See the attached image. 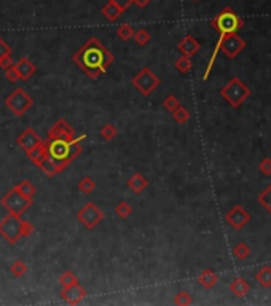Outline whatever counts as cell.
<instances>
[{
    "label": "cell",
    "mask_w": 271,
    "mask_h": 306,
    "mask_svg": "<svg viewBox=\"0 0 271 306\" xmlns=\"http://www.w3.org/2000/svg\"><path fill=\"white\" fill-rule=\"evenodd\" d=\"M114 61V55L96 37H89L85 45L74 55V63L93 80L105 74Z\"/></svg>",
    "instance_id": "obj_1"
},
{
    "label": "cell",
    "mask_w": 271,
    "mask_h": 306,
    "mask_svg": "<svg viewBox=\"0 0 271 306\" xmlns=\"http://www.w3.org/2000/svg\"><path fill=\"white\" fill-rule=\"evenodd\" d=\"M86 136H80L75 140L69 142V140H63V139H48L46 144V150L48 155L51 157L53 160H56L59 165H61L63 171L72 163L80 153L83 151L82 145H80V140H83Z\"/></svg>",
    "instance_id": "obj_2"
},
{
    "label": "cell",
    "mask_w": 271,
    "mask_h": 306,
    "mask_svg": "<svg viewBox=\"0 0 271 306\" xmlns=\"http://www.w3.org/2000/svg\"><path fill=\"white\" fill-rule=\"evenodd\" d=\"M220 96H222L233 109H239L244 104V100L250 96V88L241 81V78L233 77L228 83L220 89Z\"/></svg>",
    "instance_id": "obj_3"
},
{
    "label": "cell",
    "mask_w": 271,
    "mask_h": 306,
    "mask_svg": "<svg viewBox=\"0 0 271 306\" xmlns=\"http://www.w3.org/2000/svg\"><path fill=\"white\" fill-rule=\"evenodd\" d=\"M212 27L215 29V32L219 34H232V32H238L239 29L244 27V21L235 10H232L230 7H225L222 12H220L212 21H210Z\"/></svg>",
    "instance_id": "obj_4"
},
{
    "label": "cell",
    "mask_w": 271,
    "mask_h": 306,
    "mask_svg": "<svg viewBox=\"0 0 271 306\" xmlns=\"http://www.w3.org/2000/svg\"><path fill=\"white\" fill-rule=\"evenodd\" d=\"M32 202L34 199L24 196L16 187L8 190V193H5L2 199H0V204H2L10 214H16V216H23V214L32 206Z\"/></svg>",
    "instance_id": "obj_5"
},
{
    "label": "cell",
    "mask_w": 271,
    "mask_h": 306,
    "mask_svg": "<svg viewBox=\"0 0 271 306\" xmlns=\"http://www.w3.org/2000/svg\"><path fill=\"white\" fill-rule=\"evenodd\" d=\"M0 236L7 239L10 244H18L23 238V219L16 214H10L0 220Z\"/></svg>",
    "instance_id": "obj_6"
},
{
    "label": "cell",
    "mask_w": 271,
    "mask_h": 306,
    "mask_svg": "<svg viewBox=\"0 0 271 306\" xmlns=\"http://www.w3.org/2000/svg\"><path fill=\"white\" fill-rule=\"evenodd\" d=\"M133 86L139 91L142 96H150L153 91L161 83V78H159L155 72H152L150 67H144L139 74L133 77Z\"/></svg>",
    "instance_id": "obj_7"
},
{
    "label": "cell",
    "mask_w": 271,
    "mask_h": 306,
    "mask_svg": "<svg viewBox=\"0 0 271 306\" xmlns=\"http://www.w3.org/2000/svg\"><path fill=\"white\" fill-rule=\"evenodd\" d=\"M34 99L26 93V89L23 88H16L12 94H10L5 99V106L7 109H10L16 117H23L26 112L32 107Z\"/></svg>",
    "instance_id": "obj_8"
},
{
    "label": "cell",
    "mask_w": 271,
    "mask_h": 306,
    "mask_svg": "<svg viewBox=\"0 0 271 306\" xmlns=\"http://www.w3.org/2000/svg\"><path fill=\"white\" fill-rule=\"evenodd\" d=\"M77 219L86 230H93L104 219V212L99 209L94 202H86L85 206L77 212Z\"/></svg>",
    "instance_id": "obj_9"
},
{
    "label": "cell",
    "mask_w": 271,
    "mask_h": 306,
    "mask_svg": "<svg viewBox=\"0 0 271 306\" xmlns=\"http://www.w3.org/2000/svg\"><path fill=\"white\" fill-rule=\"evenodd\" d=\"M225 219H227V223L232 228H235L236 231H239V230H243L247 223L250 222V214L243 208V206H235L232 211H230L227 216H225Z\"/></svg>",
    "instance_id": "obj_10"
},
{
    "label": "cell",
    "mask_w": 271,
    "mask_h": 306,
    "mask_svg": "<svg viewBox=\"0 0 271 306\" xmlns=\"http://www.w3.org/2000/svg\"><path fill=\"white\" fill-rule=\"evenodd\" d=\"M16 144L26 151V155H29L31 151H34L35 148H38L40 145H42L43 140L40 139V136L32 128H27L24 132H21V136L16 139Z\"/></svg>",
    "instance_id": "obj_11"
},
{
    "label": "cell",
    "mask_w": 271,
    "mask_h": 306,
    "mask_svg": "<svg viewBox=\"0 0 271 306\" xmlns=\"http://www.w3.org/2000/svg\"><path fill=\"white\" fill-rule=\"evenodd\" d=\"M48 139H63V140H69L72 142L75 140V129L70 126L66 120H58L55 126L49 129L48 132Z\"/></svg>",
    "instance_id": "obj_12"
},
{
    "label": "cell",
    "mask_w": 271,
    "mask_h": 306,
    "mask_svg": "<svg viewBox=\"0 0 271 306\" xmlns=\"http://www.w3.org/2000/svg\"><path fill=\"white\" fill-rule=\"evenodd\" d=\"M59 295H61V298L69 303V304H78L82 300L86 298V290L80 285L78 282L74 284V285H69V287H63V290L59 292Z\"/></svg>",
    "instance_id": "obj_13"
},
{
    "label": "cell",
    "mask_w": 271,
    "mask_h": 306,
    "mask_svg": "<svg viewBox=\"0 0 271 306\" xmlns=\"http://www.w3.org/2000/svg\"><path fill=\"white\" fill-rule=\"evenodd\" d=\"M177 48H179V51H180V53H182L184 56L192 58V56H195V55L198 53L199 49H201V45H199V42H198V40H196L193 35H185V37L179 42Z\"/></svg>",
    "instance_id": "obj_14"
},
{
    "label": "cell",
    "mask_w": 271,
    "mask_h": 306,
    "mask_svg": "<svg viewBox=\"0 0 271 306\" xmlns=\"http://www.w3.org/2000/svg\"><path fill=\"white\" fill-rule=\"evenodd\" d=\"M126 185H128L129 190L134 193V195H140V193L148 188V180H147L145 176L140 174V172H134V174L128 179Z\"/></svg>",
    "instance_id": "obj_15"
},
{
    "label": "cell",
    "mask_w": 271,
    "mask_h": 306,
    "mask_svg": "<svg viewBox=\"0 0 271 306\" xmlns=\"http://www.w3.org/2000/svg\"><path fill=\"white\" fill-rule=\"evenodd\" d=\"M15 67H16V70L19 72V75H21V80H29L35 74V70H37L35 64L29 58H21L15 64Z\"/></svg>",
    "instance_id": "obj_16"
},
{
    "label": "cell",
    "mask_w": 271,
    "mask_h": 306,
    "mask_svg": "<svg viewBox=\"0 0 271 306\" xmlns=\"http://www.w3.org/2000/svg\"><path fill=\"white\" fill-rule=\"evenodd\" d=\"M230 290H232V293L235 295V297L243 298V297H246V295L249 293L250 284L244 278H235L232 281V284H230Z\"/></svg>",
    "instance_id": "obj_17"
},
{
    "label": "cell",
    "mask_w": 271,
    "mask_h": 306,
    "mask_svg": "<svg viewBox=\"0 0 271 306\" xmlns=\"http://www.w3.org/2000/svg\"><path fill=\"white\" fill-rule=\"evenodd\" d=\"M123 12L125 10L120 7L118 4H115V2H112V0H109V2L102 7V10H101V13L109 19L110 23H114V21H117V19L123 15Z\"/></svg>",
    "instance_id": "obj_18"
},
{
    "label": "cell",
    "mask_w": 271,
    "mask_h": 306,
    "mask_svg": "<svg viewBox=\"0 0 271 306\" xmlns=\"http://www.w3.org/2000/svg\"><path fill=\"white\" fill-rule=\"evenodd\" d=\"M198 282H199V285H201L203 289H212L214 285L219 282V276H217V273L214 270L207 268V270H203L201 273H199Z\"/></svg>",
    "instance_id": "obj_19"
},
{
    "label": "cell",
    "mask_w": 271,
    "mask_h": 306,
    "mask_svg": "<svg viewBox=\"0 0 271 306\" xmlns=\"http://www.w3.org/2000/svg\"><path fill=\"white\" fill-rule=\"evenodd\" d=\"M255 281L265 289L271 287V267L269 265H265V267H262L255 273Z\"/></svg>",
    "instance_id": "obj_20"
},
{
    "label": "cell",
    "mask_w": 271,
    "mask_h": 306,
    "mask_svg": "<svg viewBox=\"0 0 271 306\" xmlns=\"http://www.w3.org/2000/svg\"><path fill=\"white\" fill-rule=\"evenodd\" d=\"M94 188H96V182H94L91 177L85 176L83 179H80V182H78V190L82 191L83 195H91V193L94 191Z\"/></svg>",
    "instance_id": "obj_21"
},
{
    "label": "cell",
    "mask_w": 271,
    "mask_h": 306,
    "mask_svg": "<svg viewBox=\"0 0 271 306\" xmlns=\"http://www.w3.org/2000/svg\"><path fill=\"white\" fill-rule=\"evenodd\" d=\"M258 202H260V206H263V209L271 216V183L258 195Z\"/></svg>",
    "instance_id": "obj_22"
},
{
    "label": "cell",
    "mask_w": 271,
    "mask_h": 306,
    "mask_svg": "<svg viewBox=\"0 0 271 306\" xmlns=\"http://www.w3.org/2000/svg\"><path fill=\"white\" fill-rule=\"evenodd\" d=\"M233 255L235 259L238 260H246L250 257V247L247 246L246 242H238L236 246L233 247Z\"/></svg>",
    "instance_id": "obj_23"
},
{
    "label": "cell",
    "mask_w": 271,
    "mask_h": 306,
    "mask_svg": "<svg viewBox=\"0 0 271 306\" xmlns=\"http://www.w3.org/2000/svg\"><path fill=\"white\" fill-rule=\"evenodd\" d=\"M115 214L120 217V219H126V217H129L133 214V208H131V204L129 202H126V201H120V202H117V206H115Z\"/></svg>",
    "instance_id": "obj_24"
},
{
    "label": "cell",
    "mask_w": 271,
    "mask_h": 306,
    "mask_svg": "<svg viewBox=\"0 0 271 306\" xmlns=\"http://www.w3.org/2000/svg\"><path fill=\"white\" fill-rule=\"evenodd\" d=\"M173 118H174L176 123L185 125L187 121H188V118H190V112H188L184 106H180V107H177V109L173 112Z\"/></svg>",
    "instance_id": "obj_25"
},
{
    "label": "cell",
    "mask_w": 271,
    "mask_h": 306,
    "mask_svg": "<svg viewBox=\"0 0 271 306\" xmlns=\"http://www.w3.org/2000/svg\"><path fill=\"white\" fill-rule=\"evenodd\" d=\"M192 59H190L188 56H180L177 61H176V69H177V72H180V74H188L190 72V69H192Z\"/></svg>",
    "instance_id": "obj_26"
},
{
    "label": "cell",
    "mask_w": 271,
    "mask_h": 306,
    "mask_svg": "<svg viewBox=\"0 0 271 306\" xmlns=\"http://www.w3.org/2000/svg\"><path fill=\"white\" fill-rule=\"evenodd\" d=\"M10 271H12L15 278H23L27 273V265L23 260H15L12 263V267H10Z\"/></svg>",
    "instance_id": "obj_27"
},
{
    "label": "cell",
    "mask_w": 271,
    "mask_h": 306,
    "mask_svg": "<svg viewBox=\"0 0 271 306\" xmlns=\"http://www.w3.org/2000/svg\"><path fill=\"white\" fill-rule=\"evenodd\" d=\"M133 40H134V42H136L139 46H145V45H148V42H150V34H148V30L144 29V27H140L139 30H136V32H134Z\"/></svg>",
    "instance_id": "obj_28"
},
{
    "label": "cell",
    "mask_w": 271,
    "mask_h": 306,
    "mask_svg": "<svg viewBox=\"0 0 271 306\" xmlns=\"http://www.w3.org/2000/svg\"><path fill=\"white\" fill-rule=\"evenodd\" d=\"M134 27L133 26H129V24H122L118 29H117V35L122 38V40H125V42H128V40H131L133 37H134Z\"/></svg>",
    "instance_id": "obj_29"
},
{
    "label": "cell",
    "mask_w": 271,
    "mask_h": 306,
    "mask_svg": "<svg viewBox=\"0 0 271 306\" xmlns=\"http://www.w3.org/2000/svg\"><path fill=\"white\" fill-rule=\"evenodd\" d=\"M16 188H18L19 191H21L24 196L31 198V199H34V195H35V191H37V190H35V187H34L32 183L29 182V180H23L21 183H18Z\"/></svg>",
    "instance_id": "obj_30"
},
{
    "label": "cell",
    "mask_w": 271,
    "mask_h": 306,
    "mask_svg": "<svg viewBox=\"0 0 271 306\" xmlns=\"http://www.w3.org/2000/svg\"><path fill=\"white\" fill-rule=\"evenodd\" d=\"M117 134H118V131H117V128L112 123H107V125H104L101 128V137L104 140H109V142L114 140L117 137Z\"/></svg>",
    "instance_id": "obj_31"
},
{
    "label": "cell",
    "mask_w": 271,
    "mask_h": 306,
    "mask_svg": "<svg viewBox=\"0 0 271 306\" xmlns=\"http://www.w3.org/2000/svg\"><path fill=\"white\" fill-rule=\"evenodd\" d=\"M174 304L177 306H185V304H192V295H190L187 290H180L174 295Z\"/></svg>",
    "instance_id": "obj_32"
},
{
    "label": "cell",
    "mask_w": 271,
    "mask_h": 306,
    "mask_svg": "<svg viewBox=\"0 0 271 306\" xmlns=\"http://www.w3.org/2000/svg\"><path fill=\"white\" fill-rule=\"evenodd\" d=\"M77 282H78V278L72 271H64L61 276H59V284H61L63 287H69V285H74Z\"/></svg>",
    "instance_id": "obj_33"
},
{
    "label": "cell",
    "mask_w": 271,
    "mask_h": 306,
    "mask_svg": "<svg viewBox=\"0 0 271 306\" xmlns=\"http://www.w3.org/2000/svg\"><path fill=\"white\" fill-rule=\"evenodd\" d=\"M163 107L168 110V112H173L177 109V107H180V100L176 97V96H168V97H165V100H163Z\"/></svg>",
    "instance_id": "obj_34"
},
{
    "label": "cell",
    "mask_w": 271,
    "mask_h": 306,
    "mask_svg": "<svg viewBox=\"0 0 271 306\" xmlns=\"http://www.w3.org/2000/svg\"><path fill=\"white\" fill-rule=\"evenodd\" d=\"M5 77L8 78V81H12V83H16V81L21 80V75H19V72L16 70L15 66H12L8 70H5Z\"/></svg>",
    "instance_id": "obj_35"
},
{
    "label": "cell",
    "mask_w": 271,
    "mask_h": 306,
    "mask_svg": "<svg viewBox=\"0 0 271 306\" xmlns=\"http://www.w3.org/2000/svg\"><path fill=\"white\" fill-rule=\"evenodd\" d=\"M258 168H260V171H262V174L271 176V158H263L262 161H260Z\"/></svg>",
    "instance_id": "obj_36"
},
{
    "label": "cell",
    "mask_w": 271,
    "mask_h": 306,
    "mask_svg": "<svg viewBox=\"0 0 271 306\" xmlns=\"http://www.w3.org/2000/svg\"><path fill=\"white\" fill-rule=\"evenodd\" d=\"M12 55V48L8 46V43L5 42V40L0 37V61H2L4 58L10 56Z\"/></svg>",
    "instance_id": "obj_37"
},
{
    "label": "cell",
    "mask_w": 271,
    "mask_h": 306,
    "mask_svg": "<svg viewBox=\"0 0 271 306\" xmlns=\"http://www.w3.org/2000/svg\"><path fill=\"white\" fill-rule=\"evenodd\" d=\"M32 233H34V225H32V223L23 220V238L31 236Z\"/></svg>",
    "instance_id": "obj_38"
},
{
    "label": "cell",
    "mask_w": 271,
    "mask_h": 306,
    "mask_svg": "<svg viewBox=\"0 0 271 306\" xmlns=\"http://www.w3.org/2000/svg\"><path fill=\"white\" fill-rule=\"evenodd\" d=\"M12 66H15V64H13V59H12V55L7 56V58H4L2 61H0V67H2L4 70H8Z\"/></svg>",
    "instance_id": "obj_39"
},
{
    "label": "cell",
    "mask_w": 271,
    "mask_h": 306,
    "mask_svg": "<svg viewBox=\"0 0 271 306\" xmlns=\"http://www.w3.org/2000/svg\"><path fill=\"white\" fill-rule=\"evenodd\" d=\"M112 2L118 4V5L122 7L123 10H128V8H129V5L133 4V0H112Z\"/></svg>",
    "instance_id": "obj_40"
},
{
    "label": "cell",
    "mask_w": 271,
    "mask_h": 306,
    "mask_svg": "<svg viewBox=\"0 0 271 306\" xmlns=\"http://www.w3.org/2000/svg\"><path fill=\"white\" fill-rule=\"evenodd\" d=\"M150 2H152V0H133V4L139 8H145Z\"/></svg>",
    "instance_id": "obj_41"
},
{
    "label": "cell",
    "mask_w": 271,
    "mask_h": 306,
    "mask_svg": "<svg viewBox=\"0 0 271 306\" xmlns=\"http://www.w3.org/2000/svg\"><path fill=\"white\" fill-rule=\"evenodd\" d=\"M193 2H196V0H193Z\"/></svg>",
    "instance_id": "obj_42"
}]
</instances>
